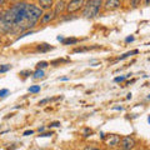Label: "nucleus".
Returning <instances> with one entry per match:
<instances>
[{"label": "nucleus", "instance_id": "nucleus-1", "mask_svg": "<svg viewBox=\"0 0 150 150\" xmlns=\"http://www.w3.org/2000/svg\"><path fill=\"white\" fill-rule=\"evenodd\" d=\"M44 10L40 9L35 4H28L26 6V30H30L31 28H34L38 21L40 20V18L43 16Z\"/></svg>", "mask_w": 150, "mask_h": 150}, {"label": "nucleus", "instance_id": "nucleus-2", "mask_svg": "<svg viewBox=\"0 0 150 150\" xmlns=\"http://www.w3.org/2000/svg\"><path fill=\"white\" fill-rule=\"evenodd\" d=\"M104 0H88L85 1L83 10V15L86 19H93L99 15V11L101 10Z\"/></svg>", "mask_w": 150, "mask_h": 150}, {"label": "nucleus", "instance_id": "nucleus-3", "mask_svg": "<svg viewBox=\"0 0 150 150\" xmlns=\"http://www.w3.org/2000/svg\"><path fill=\"white\" fill-rule=\"evenodd\" d=\"M84 5H85V0H70L69 3H67L65 11L68 14H74V13L79 11L80 9H83Z\"/></svg>", "mask_w": 150, "mask_h": 150}, {"label": "nucleus", "instance_id": "nucleus-4", "mask_svg": "<svg viewBox=\"0 0 150 150\" xmlns=\"http://www.w3.org/2000/svg\"><path fill=\"white\" fill-rule=\"evenodd\" d=\"M120 148L123 150H133L137 145V142L133 137H124L120 139Z\"/></svg>", "mask_w": 150, "mask_h": 150}, {"label": "nucleus", "instance_id": "nucleus-5", "mask_svg": "<svg viewBox=\"0 0 150 150\" xmlns=\"http://www.w3.org/2000/svg\"><path fill=\"white\" fill-rule=\"evenodd\" d=\"M121 6V0H105L104 4H103V8L106 11H112L116 10Z\"/></svg>", "mask_w": 150, "mask_h": 150}, {"label": "nucleus", "instance_id": "nucleus-6", "mask_svg": "<svg viewBox=\"0 0 150 150\" xmlns=\"http://www.w3.org/2000/svg\"><path fill=\"white\" fill-rule=\"evenodd\" d=\"M55 18L56 16H55V14H54V10H46V13H44L43 16L40 18V24L41 25H45V24H48V23L53 21Z\"/></svg>", "mask_w": 150, "mask_h": 150}, {"label": "nucleus", "instance_id": "nucleus-7", "mask_svg": "<svg viewBox=\"0 0 150 150\" xmlns=\"http://www.w3.org/2000/svg\"><path fill=\"white\" fill-rule=\"evenodd\" d=\"M65 9H67V3H65L64 0H59V1L54 5V14H55V16L62 15V14L65 11Z\"/></svg>", "mask_w": 150, "mask_h": 150}, {"label": "nucleus", "instance_id": "nucleus-8", "mask_svg": "<svg viewBox=\"0 0 150 150\" xmlns=\"http://www.w3.org/2000/svg\"><path fill=\"white\" fill-rule=\"evenodd\" d=\"M39 8L43 10H50L54 6V0H38Z\"/></svg>", "mask_w": 150, "mask_h": 150}, {"label": "nucleus", "instance_id": "nucleus-9", "mask_svg": "<svg viewBox=\"0 0 150 150\" xmlns=\"http://www.w3.org/2000/svg\"><path fill=\"white\" fill-rule=\"evenodd\" d=\"M106 143H108V146H110V148L118 146L120 144V137L119 135H110L109 139L106 140Z\"/></svg>", "mask_w": 150, "mask_h": 150}, {"label": "nucleus", "instance_id": "nucleus-10", "mask_svg": "<svg viewBox=\"0 0 150 150\" xmlns=\"http://www.w3.org/2000/svg\"><path fill=\"white\" fill-rule=\"evenodd\" d=\"M36 50L40 51V53H46V51H49V50H53V46H50L48 44H39L36 46Z\"/></svg>", "mask_w": 150, "mask_h": 150}, {"label": "nucleus", "instance_id": "nucleus-11", "mask_svg": "<svg viewBox=\"0 0 150 150\" xmlns=\"http://www.w3.org/2000/svg\"><path fill=\"white\" fill-rule=\"evenodd\" d=\"M78 39L76 38H68V39H64L62 43L64 44V45H74V44H76L78 43Z\"/></svg>", "mask_w": 150, "mask_h": 150}, {"label": "nucleus", "instance_id": "nucleus-12", "mask_svg": "<svg viewBox=\"0 0 150 150\" xmlns=\"http://www.w3.org/2000/svg\"><path fill=\"white\" fill-rule=\"evenodd\" d=\"M44 70L43 69H36L34 73H33V78L34 79H41V78H44Z\"/></svg>", "mask_w": 150, "mask_h": 150}, {"label": "nucleus", "instance_id": "nucleus-13", "mask_svg": "<svg viewBox=\"0 0 150 150\" xmlns=\"http://www.w3.org/2000/svg\"><path fill=\"white\" fill-rule=\"evenodd\" d=\"M99 46H86V48H76L73 50V53H83V51H88V50H91V49H96Z\"/></svg>", "mask_w": 150, "mask_h": 150}, {"label": "nucleus", "instance_id": "nucleus-14", "mask_svg": "<svg viewBox=\"0 0 150 150\" xmlns=\"http://www.w3.org/2000/svg\"><path fill=\"white\" fill-rule=\"evenodd\" d=\"M139 53V50H133V51H128V53H125V54H123V55H120L119 58H118V60H123V59H125V58H129L130 55H133V54H138Z\"/></svg>", "mask_w": 150, "mask_h": 150}, {"label": "nucleus", "instance_id": "nucleus-15", "mask_svg": "<svg viewBox=\"0 0 150 150\" xmlns=\"http://www.w3.org/2000/svg\"><path fill=\"white\" fill-rule=\"evenodd\" d=\"M49 65V63L48 62H39L36 64V68L38 69H44V68H46Z\"/></svg>", "mask_w": 150, "mask_h": 150}, {"label": "nucleus", "instance_id": "nucleus-16", "mask_svg": "<svg viewBox=\"0 0 150 150\" xmlns=\"http://www.w3.org/2000/svg\"><path fill=\"white\" fill-rule=\"evenodd\" d=\"M140 3H142V0H130L131 8H138L140 5Z\"/></svg>", "mask_w": 150, "mask_h": 150}, {"label": "nucleus", "instance_id": "nucleus-17", "mask_svg": "<svg viewBox=\"0 0 150 150\" xmlns=\"http://www.w3.org/2000/svg\"><path fill=\"white\" fill-rule=\"evenodd\" d=\"M29 91H30V93H39V91H40V86H39V85L30 86V88H29Z\"/></svg>", "mask_w": 150, "mask_h": 150}, {"label": "nucleus", "instance_id": "nucleus-18", "mask_svg": "<svg viewBox=\"0 0 150 150\" xmlns=\"http://www.w3.org/2000/svg\"><path fill=\"white\" fill-rule=\"evenodd\" d=\"M10 69H11V65H3V67L0 68V73H5Z\"/></svg>", "mask_w": 150, "mask_h": 150}, {"label": "nucleus", "instance_id": "nucleus-19", "mask_svg": "<svg viewBox=\"0 0 150 150\" xmlns=\"http://www.w3.org/2000/svg\"><path fill=\"white\" fill-rule=\"evenodd\" d=\"M8 94H9V90H8V89H1V90H0V98L6 96Z\"/></svg>", "mask_w": 150, "mask_h": 150}, {"label": "nucleus", "instance_id": "nucleus-20", "mask_svg": "<svg viewBox=\"0 0 150 150\" xmlns=\"http://www.w3.org/2000/svg\"><path fill=\"white\" fill-rule=\"evenodd\" d=\"M125 79H126V75H125V76H116V78L114 79V81H115V83H121V81H124Z\"/></svg>", "mask_w": 150, "mask_h": 150}, {"label": "nucleus", "instance_id": "nucleus-21", "mask_svg": "<svg viewBox=\"0 0 150 150\" xmlns=\"http://www.w3.org/2000/svg\"><path fill=\"white\" fill-rule=\"evenodd\" d=\"M84 150H104V149H100V148H96V146H90V145H88V146L84 148Z\"/></svg>", "mask_w": 150, "mask_h": 150}, {"label": "nucleus", "instance_id": "nucleus-22", "mask_svg": "<svg viewBox=\"0 0 150 150\" xmlns=\"http://www.w3.org/2000/svg\"><path fill=\"white\" fill-rule=\"evenodd\" d=\"M58 126H60L59 121H53V123L49 124V128H58Z\"/></svg>", "mask_w": 150, "mask_h": 150}, {"label": "nucleus", "instance_id": "nucleus-23", "mask_svg": "<svg viewBox=\"0 0 150 150\" xmlns=\"http://www.w3.org/2000/svg\"><path fill=\"white\" fill-rule=\"evenodd\" d=\"M51 135H53V133L50 131V133H40L39 137L40 138H44V137H51Z\"/></svg>", "mask_w": 150, "mask_h": 150}, {"label": "nucleus", "instance_id": "nucleus-24", "mask_svg": "<svg viewBox=\"0 0 150 150\" xmlns=\"http://www.w3.org/2000/svg\"><path fill=\"white\" fill-rule=\"evenodd\" d=\"M33 134H34V131L33 130H26V131H24V134L23 135H24V137H29V135H33Z\"/></svg>", "mask_w": 150, "mask_h": 150}, {"label": "nucleus", "instance_id": "nucleus-25", "mask_svg": "<svg viewBox=\"0 0 150 150\" xmlns=\"http://www.w3.org/2000/svg\"><path fill=\"white\" fill-rule=\"evenodd\" d=\"M30 74H31L30 70H26V71H21V73H20V75H24V76H29Z\"/></svg>", "mask_w": 150, "mask_h": 150}, {"label": "nucleus", "instance_id": "nucleus-26", "mask_svg": "<svg viewBox=\"0 0 150 150\" xmlns=\"http://www.w3.org/2000/svg\"><path fill=\"white\" fill-rule=\"evenodd\" d=\"M131 41H134V36H128L125 39V43H131Z\"/></svg>", "mask_w": 150, "mask_h": 150}, {"label": "nucleus", "instance_id": "nucleus-27", "mask_svg": "<svg viewBox=\"0 0 150 150\" xmlns=\"http://www.w3.org/2000/svg\"><path fill=\"white\" fill-rule=\"evenodd\" d=\"M50 101V99H44V100H40L39 101V105H44V104H46V103H49Z\"/></svg>", "mask_w": 150, "mask_h": 150}, {"label": "nucleus", "instance_id": "nucleus-28", "mask_svg": "<svg viewBox=\"0 0 150 150\" xmlns=\"http://www.w3.org/2000/svg\"><path fill=\"white\" fill-rule=\"evenodd\" d=\"M90 134H93V131L90 129H85V135H84V137H89Z\"/></svg>", "mask_w": 150, "mask_h": 150}, {"label": "nucleus", "instance_id": "nucleus-29", "mask_svg": "<svg viewBox=\"0 0 150 150\" xmlns=\"http://www.w3.org/2000/svg\"><path fill=\"white\" fill-rule=\"evenodd\" d=\"M5 4H6V0H0V6L5 5Z\"/></svg>", "mask_w": 150, "mask_h": 150}, {"label": "nucleus", "instance_id": "nucleus-30", "mask_svg": "<svg viewBox=\"0 0 150 150\" xmlns=\"http://www.w3.org/2000/svg\"><path fill=\"white\" fill-rule=\"evenodd\" d=\"M114 110H123V108H121V106H115Z\"/></svg>", "mask_w": 150, "mask_h": 150}, {"label": "nucleus", "instance_id": "nucleus-31", "mask_svg": "<svg viewBox=\"0 0 150 150\" xmlns=\"http://www.w3.org/2000/svg\"><path fill=\"white\" fill-rule=\"evenodd\" d=\"M58 40H59V41H63V40H64V38L59 35V36H58Z\"/></svg>", "mask_w": 150, "mask_h": 150}, {"label": "nucleus", "instance_id": "nucleus-32", "mask_svg": "<svg viewBox=\"0 0 150 150\" xmlns=\"http://www.w3.org/2000/svg\"><path fill=\"white\" fill-rule=\"evenodd\" d=\"M44 130L45 128H39V133H44Z\"/></svg>", "mask_w": 150, "mask_h": 150}, {"label": "nucleus", "instance_id": "nucleus-33", "mask_svg": "<svg viewBox=\"0 0 150 150\" xmlns=\"http://www.w3.org/2000/svg\"><path fill=\"white\" fill-rule=\"evenodd\" d=\"M144 4H145V5H149V4H150V0H145Z\"/></svg>", "mask_w": 150, "mask_h": 150}, {"label": "nucleus", "instance_id": "nucleus-34", "mask_svg": "<svg viewBox=\"0 0 150 150\" xmlns=\"http://www.w3.org/2000/svg\"><path fill=\"white\" fill-rule=\"evenodd\" d=\"M148 121H149V124H150V116H149V118H148Z\"/></svg>", "mask_w": 150, "mask_h": 150}, {"label": "nucleus", "instance_id": "nucleus-35", "mask_svg": "<svg viewBox=\"0 0 150 150\" xmlns=\"http://www.w3.org/2000/svg\"><path fill=\"white\" fill-rule=\"evenodd\" d=\"M10 1H19V0H10Z\"/></svg>", "mask_w": 150, "mask_h": 150}, {"label": "nucleus", "instance_id": "nucleus-36", "mask_svg": "<svg viewBox=\"0 0 150 150\" xmlns=\"http://www.w3.org/2000/svg\"><path fill=\"white\" fill-rule=\"evenodd\" d=\"M0 43H1V36H0Z\"/></svg>", "mask_w": 150, "mask_h": 150}, {"label": "nucleus", "instance_id": "nucleus-37", "mask_svg": "<svg viewBox=\"0 0 150 150\" xmlns=\"http://www.w3.org/2000/svg\"><path fill=\"white\" fill-rule=\"evenodd\" d=\"M148 99H150V95H149V96H148Z\"/></svg>", "mask_w": 150, "mask_h": 150}, {"label": "nucleus", "instance_id": "nucleus-38", "mask_svg": "<svg viewBox=\"0 0 150 150\" xmlns=\"http://www.w3.org/2000/svg\"><path fill=\"white\" fill-rule=\"evenodd\" d=\"M118 150H123V149H118Z\"/></svg>", "mask_w": 150, "mask_h": 150}]
</instances>
